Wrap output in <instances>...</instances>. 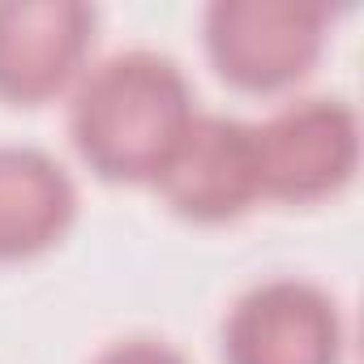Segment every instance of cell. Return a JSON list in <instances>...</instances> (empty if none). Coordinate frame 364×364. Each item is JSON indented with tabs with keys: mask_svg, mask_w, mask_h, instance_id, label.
Segmentation results:
<instances>
[{
	"mask_svg": "<svg viewBox=\"0 0 364 364\" xmlns=\"http://www.w3.org/2000/svg\"><path fill=\"white\" fill-rule=\"evenodd\" d=\"M95 9L82 0H0V99L43 103L82 77Z\"/></svg>",
	"mask_w": 364,
	"mask_h": 364,
	"instance_id": "8992f818",
	"label": "cell"
},
{
	"mask_svg": "<svg viewBox=\"0 0 364 364\" xmlns=\"http://www.w3.org/2000/svg\"><path fill=\"white\" fill-rule=\"evenodd\" d=\"M257 189L279 202H317L343 189L360 159V124L343 99H296L253 124Z\"/></svg>",
	"mask_w": 364,
	"mask_h": 364,
	"instance_id": "3957f363",
	"label": "cell"
},
{
	"mask_svg": "<svg viewBox=\"0 0 364 364\" xmlns=\"http://www.w3.org/2000/svg\"><path fill=\"white\" fill-rule=\"evenodd\" d=\"M154 189L163 202L193 223H223L245 215L257 189V159H253V124L236 116L198 112L171 150L167 167L159 171Z\"/></svg>",
	"mask_w": 364,
	"mask_h": 364,
	"instance_id": "5b68a950",
	"label": "cell"
},
{
	"mask_svg": "<svg viewBox=\"0 0 364 364\" xmlns=\"http://www.w3.org/2000/svg\"><path fill=\"white\" fill-rule=\"evenodd\" d=\"M326 43V5L313 0H215L206 52L240 90H283L309 73Z\"/></svg>",
	"mask_w": 364,
	"mask_h": 364,
	"instance_id": "7a4b0ae2",
	"label": "cell"
},
{
	"mask_svg": "<svg viewBox=\"0 0 364 364\" xmlns=\"http://www.w3.org/2000/svg\"><path fill=\"white\" fill-rule=\"evenodd\" d=\"M228 364H338V304L309 279H266L249 287L223 321Z\"/></svg>",
	"mask_w": 364,
	"mask_h": 364,
	"instance_id": "277c9868",
	"label": "cell"
},
{
	"mask_svg": "<svg viewBox=\"0 0 364 364\" xmlns=\"http://www.w3.org/2000/svg\"><path fill=\"white\" fill-rule=\"evenodd\" d=\"M77 210L69 171L35 146H0V262L52 249Z\"/></svg>",
	"mask_w": 364,
	"mask_h": 364,
	"instance_id": "52a82bcc",
	"label": "cell"
},
{
	"mask_svg": "<svg viewBox=\"0 0 364 364\" xmlns=\"http://www.w3.org/2000/svg\"><path fill=\"white\" fill-rule=\"evenodd\" d=\"M193 116V90L180 65L163 52L129 48L82 69L69 103V133L103 180L154 185Z\"/></svg>",
	"mask_w": 364,
	"mask_h": 364,
	"instance_id": "6da1fadb",
	"label": "cell"
},
{
	"mask_svg": "<svg viewBox=\"0 0 364 364\" xmlns=\"http://www.w3.org/2000/svg\"><path fill=\"white\" fill-rule=\"evenodd\" d=\"M95 364H189V360L159 338H120L107 351H99Z\"/></svg>",
	"mask_w": 364,
	"mask_h": 364,
	"instance_id": "ba28073f",
	"label": "cell"
}]
</instances>
